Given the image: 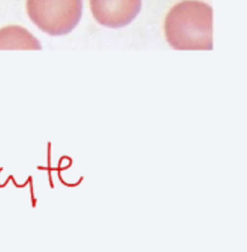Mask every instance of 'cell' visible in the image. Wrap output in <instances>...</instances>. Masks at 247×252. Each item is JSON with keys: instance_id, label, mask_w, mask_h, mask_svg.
<instances>
[{"instance_id": "obj_2", "label": "cell", "mask_w": 247, "mask_h": 252, "mask_svg": "<svg viewBox=\"0 0 247 252\" xmlns=\"http://www.w3.org/2000/svg\"><path fill=\"white\" fill-rule=\"evenodd\" d=\"M82 9V0H27L30 20L51 36L71 32L80 22Z\"/></svg>"}, {"instance_id": "obj_1", "label": "cell", "mask_w": 247, "mask_h": 252, "mask_svg": "<svg viewBox=\"0 0 247 252\" xmlns=\"http://www.w3.org/2000/svg\"><path fill=\"white\" fill-rule=\"evenodd\" d=\"M165 33L175 50H213V9L198 0H184L169 11Z\"/></svg>"}, {"instance_id": "obj_3", "label": "cell", "mask_w": 247, "mask_h": 252, "mask_svg": "<svg viewBox=\"0 0 247 252\" xmlns=\"http://www.w3.org/2000/svg\"><path fill=\"white\" fill-rule=\"evenodd\" d=\"M91 11L99 24L119 29L130 24L139 14L142 0H90Z\"/></svg>"}, {"instance_id": "obj_4", "label": "cell", "mask_w": 247, "mask_h": 252, "mask_svg": "<svg viewBox=\"0 0 247 252\" xmlns=\"http://www.w3.org/2000/svg\"><path fill=\"white\" fill-rule=\"evenodd\" d=\"M39 40L27 29L11 26L0 29V50H41Z\"/></svg>"}]
</instances>
